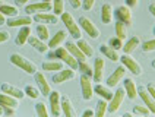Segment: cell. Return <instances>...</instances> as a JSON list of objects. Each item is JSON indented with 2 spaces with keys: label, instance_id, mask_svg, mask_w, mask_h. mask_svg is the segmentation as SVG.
Segmentation results:
<instances>
[{
  "label": "cell",
  "instance_id": "cell-1",
  "mask_svg": "<svg viewBox=\"0 0 155 117\" xmlns=\"http://www.w3.org/2000/svg\"><path fill=\"white\" fill-rule=\"evenodd\" d=\"M48 59H59V60H61L63 63H66L68 66L75 69V70L78 69V65H79L78 59L73 57L68 51L66 47H57V48H54V51H50L48 53Z\"/></svg>",
  "mask_w": 155,
  "mask_h": 117
},
{
  "label": "cell",
  "instance_id": "cell-2",
  "mask_svg": "<svg viewBox=\"0 0 155 117\" xmlns=\"http://www.w3.org/2000/svg\"><path fill=\"white\" fill-rule=\"evenodd\" d=\"M10 62L18 66L19 69H22L24 72L26 73H29V75H32L37 72V66H35L34 63L29 60V59H26L25 56H22V54H19V53H13L12 56H10Z\"/></svg>",
  "mask_w": 155,
  "mask_h": 117
},
{
  "label": "cell",
  "instance_id": "cell-3",
  "mask_svg": "<svg viewBox=\"0 0 155 117\" xmlns=\"http://www.w3.org/2000/svg\"><path fill=\"white\" fill-rule=\"evenodd\" d=\"M60 19L61 22L66 25V29H68V32L75 38V40H79L81 37H82V32H81V28H79V24H78L76 21L73 19V16L70 15L69 12H63L60 15Z\"/></svg>",
  "mask_w": 155,
  "mask_h": 117
},
{
  "label": "cell",
  "instance_id": "cell-4",
  "mask_svg": "<svg viewBox=\"0 0 155 117\" xmlns=\"http://www.w3.org/2000/svg\"><path fill=\"white\" fill-rule=\"evenodd\" d=\"M120 62L121 65L126 67V70H129V72H132L133 75H142V67H140V65H139L138 62H136V59H133L130 54H123L120 57Z\"/></svg>",
  "mask_w": 155,
  "mask_h": 117
},
{
  "label": "cell",
  "instance_id": "cell-5",
  "mask_svg": "<svg viewBox=\"0 0 155 117\" xmlns=\"http://www.w3.org/2000/svg\"><path fill=\"white\" fill-rule=\"evenodd\" d=\"M124 88H117L116 89V92L113 94V98L110 100V102H108V107H107V111L108 113H116L117 110L120 109V105L123 104V100H124Z\"/></svg>",
  "mask_w": 155,
  "mask_h": 117
},
{
  "label": "cell",
  "instance_id": "cell-6",
  "mask_svg": "<svg viewBox=\"0 0 155 117\" xmlns=\"http://www.w3.org/2000/svg\"><path fill=\"white\" fill-rule=\"evenodd\" d=\"M81 91L84 100L89 101L94 97V86H92V78L86 75H81Z\"/></svg>",
  "mask_w": 155,
  "mask_h": 117
},
{
  "label": "cell",
  "instance_id": "cell-7",
  "mask_svg": "<svg viewBox=\"0 0 155 117\" xmlns=\"http://www.w3.org/2000/svg\"><path fill=\"white\" fill-rule=\"evenodd\" d=\"M53 10V3L51 2H38V3H31L25 8V12L28 15H32V13H41V12H51Z\"/></svg>",
  "mask_w": 155,
  "mask_h": 117
},
{
  "label": "cell",
  "instance_id": "cell-8",
  "mask_svg": "<svg viewBox=\"0 0 155 117\" xmlns=\"http://www.w3.org/2000/svg\"><path fill=\"white\" fill-rule=\"evenodd\" d=\"M79 26L85 31L91 38H98V35H100V31L97 29V26L94 25V22L89 19V18L86 16H81L79 18Z\"/></svg>",
  "mask_w": 155,
  "mask_h": 117
},
{
  "label": "cell",
  "instance_id": "cell-9",
  "mask_svg": "<svg viewBox=\"0 0 155 117\" xmlns=\"http://www.w3.org/2000/svg\"><path fill=\"white\" fill-rule=\"evenodd\" d=\"M114 15H116V19L120 21L126 25H132V10H130L129 6L126 5H120L119 8L114 10Z\"/></svg>",
  "mask_w": 155,
  "mask_h": 117
},
{
  "label": "cell",
  "instance_id": "cell-10",
  "mask_svg": "<svg viewBox=\"0 0 155 117\" xmlns=\"http://www.w3.org/2000/svg\"><path fill=\"white\" fill-rule=\"evenodd\" d=\"M60 92L59 91H51L48 95V101H50V113L53 116H60L61 114V104H60Z\"/></svg>",
  "mask_w": 155,
  "mask_h": 117
},
{
  "label": "cell",
  "instance_id": "cell-11",
  "mask_svg": "<svg viewBox=\"0 0 155 117\" xmlns=\"http://www.w3.org/2000/svg\"><path fill=\"white\" fill-rule=\"evenodd\" d=\"M75 75H76L75 73V69H72V67L60 69V70H57V73L53 75V82L54 84H63V82H66L69 79H73Z\"/></svg>",
  "mask_w": 155,
  "mask_h": 117
},
{
  "label": "cell",
  "instance_id": "cell-12",
  "mask_svg": "<svg viewBox=\"0 0 155 117\" xmlns=\"http://www.w3.org/2000/svg\"><path fill=\"white\" fill-rule=\"evenodd\" d=\"M138 95L142 98L143 104L151 110V114H155V100L152 98V95H151L149 91L147 89V86H139L138 88Z\"/></svg>",
  "mask_w": 155,
  "mask_h": 117
},
{
  "label": "cell",
  "instance_id": "cell-13",
  "mask_svg": "<svg viewBox=\"0 0 155 117\" xmlns=\"http://www.w3.org/2000/svg\"><path fill=\"white\" fill-rule=\"evenodd\" d=\"M34 19L35 22L38 24H45V25H54L57 24V15H54L51 12H41V13H35L34 15Z\"/></svg>",
  "mask_w": 155,
  "mask_h": 117
},
{
  "label": "cell",
  "instance_id": "cell-14",
  "mask_svg": "<svg viewBox=\"0 0 155 117\" xmlns=\"http://www.w3.org/2000/svg\"><path fill=\"white\" fill-rule=\"evenodd\" d=\"M124 72H126V67L123 66V65L117 67L111 75L108 76V79H107V86H110V88L117 86V85L123 81V78H124Z\"/></svg>",
  "mask_w": 155,
  "mask_h": 117
},
{
  "label": "cell",
  "instance_id": "cell-15",
  "mask_svg": "<svg viewBox=\"0 0 155 117\" xmlns=\"http://www.w3.org/2000/svg\"><path fill=\"white\" fill-rule=\"evenodd\" d=\"M35 82H37V86H38V89L41 91L44 97H48L50 95V92H51V88H50V85L47 82V78L43 75V72H35Z\"/></svg>",
  "mask_w": 155,
  "mask_h": 117
},
{
  "label": "cell",
  "instance_id": "cell-16",
  "mask_svg": "<svg viewBox=\"0 0 155 117\" xmlns=\"http://www.w3.org/2000/svg\"><path fill=\"white\" fill-rule=\"evenodd\" d=\"M32 18L31 16H15V18H8L6 19V25L12 26V28H16V26H25V25H31L32 24Z\"/></svg>",
  "mask_w": 155,
  "mask_h": 117
},
{
  "label": "cell",
  "instance_id": "cell-17",
  "mask_svg": "<svg viewBox=\"0 0 155 117\" xmlns=\"http://www.w3.org/2000/svg\"><path fill=\"white\" fill-rule=\"evenodd\" d=\"M104 67H105V62H104L103 57H97L94 63V75H92V79L94 82H101L104 76Z\"/></svg>",
  "mask_w": 155,
  "mask_h": 117
},
{
  "label": "cell",
  "instance_id": "cell-18",
  "mask_svg": "<svg viewBox=\"0 0 155 117\" xmlns=\"http://www.w3.org/2000/svg\"><path fill=\"white\" fill-rule=\"evenodd\" d=\"M28 42H29V44H31V47H34V48L38 51V53H47V51L50 50V47H48V42L43 41L41 38L34 37V35H29Z\"/></svg>",
  "mask_w": 155,
  "mask_h": 117
},
{
  "label": "cell",
  "instance_id": "cell-19",
  "mask_svg": "<svg viewBox=\"0 0 155 117\" xmlns=\"http://www.w3.org/2000/svg\"><path fill=\"white\" fill-rule=\"evenodd\" d=\"M66 37H68V34H66V31H63V29H60V31H57V32L54 34V37H51L50 40H48V47L50 48H57L59 45H61L63 42L66 41Z\"/></svg>",
  "mask_w": 155,
  "mask_h": 117
},
{
  "label": "cell",
  "instance_id": "cell-20",
  "mask_svg": "<svg viewBox=\"0 0 155 117\" xmlns=\"http://www.w3.org/2000/svg\"><path fill=\"white\" fill-rule=\"evenodd\" d=\"M66 48H68V51H69L73 57L78 59V62H84V60H86V56L82 53V50L78 47L76 42L68 41V42H66Z\"/></svg>",
  "mask_w": 155,
  "mask_h": 117
},
{
  "label": "cell",
  "instance_id": "cell-21",
  "mask_svg": "<svg viewBox=\"0 0 155 117\" xmlns=\"http://www.w3.org/2000/svg\"><path fill=\"white\" fill-rule=\"evenodd\" d=\"M124 92L126 95L129 97L130 100H135L136 95H138V88H136V84L133 82L132 78H124Z\"/></svg>",
  "mask_w": 155,
  "mask_h": 117
},
{
  "label": "cell",
  "instance_id": "cell-22",
  "mask_svg": "<svg viewBox=\"0 0 155 117\" xmlns=\"http://www.w3.org/2000/svg\"><path fill=\"white\" fill-rule=\"evenodd\" d=\"M60 104H61V113H63L66 117L78 116V113L75 111V109H73V105H72V102H70V100L68 97H61Z\"/></svg>",
  "mask_w": 155,
  "mask_h": 117
},
{
  "label": "cell",
  "instance_id": "cell-23",
  "mask_svg": "<svg viewBox=\"0 0 155 117\" xmlns=\"http://www.w3.org/2000/svg\"><path fill=\"white\" fill-rule=\"evenodd\" d=\"M100 51H101V54H104L107 59H110L111 62H119V60H120V56H119L117 50H114V48L110 47L108 44L100 45Z\"/></svg>",
  "mask_w": 155,
  "mask_h": 117
},
{
  "label": "cell",
  "instance_id": "cell-24",
  "mask_svg": "<svg viewBox=\"0 0 155 117\" xmlns=\"http://www.w3.org/2000/svg\"><path fill=\"white\" fill-rule=\"evenodd\" d=\"M2 91L9 94V95H12V97H15V98H18V100H22V98L25 97V91H21L19 88L13 86V85H9V84L2 85Z\"/></svg>",
  "mask_w": 155,
  "mask_h": 117
},
{
  "label": "cell",
  "instance_id": "cell-25",
  "mask_svg": "<svg viewBox=\"0 0 155 117\" xmlns=\"http://www.w3.org/2000/svg\"><path fill=\"white\" fill-rule=\"evenodd\" d=\"M29 35H31V28H29V25L21 26V29H19V32H18L16 38H15V42H16L18 45H24V44L28 41Z\"/></svg>",
  "mask_w": 155,
  "mask_h": 117
},
{
  "label": "cell",
  "instance_id": "cell-26",
  "mask_svg": "<svg viewBox=\"0 0 155 117\" xmlns=\"http://www.w3.org/2000/svg\"><path fill=\"white\" fill-rule=\"evenodd\" d=\"M94 94L100 95L101 98H104V100H107V101H110L113 98V92L110 91V86H104L101 84L94 86Z\"/></svg>",
  "mask_w": 155,
  "mask_h": 117
},
{
  "label": "cell",
  "instance_id": "cell-27",
  "mask_svg": "<svg viewBox=\"0 0 155 117\" xmlns=\"http://www.w3.org/2000/svg\"><path fill=\"white\" fill-rule=\"evenodd\" d=\"M140 45V40H139V37H132L129 38L127 41L124 42V45H123V48L121 50L124 51L126 54H132L133 51L136 50V47Z\"/></svg>",
  "mask_w": 155,
  "mask_h": 117
},
{
  "label": "cell",
  "instance_id": "cell-28",
  "mask_svg": "<svg viewBox=\"0 0 155 117\" xmlns=\"http://www.w3.org/2000/svg\"><path fill=\"white\" fill-rule=\"evenodd\" d=\"M19 100L15 98V97H12V95H9L6 92H0V105L2 107H5V105H10V107H16Z\"/></svg>",
  "mask_w": 155,
  "mask_h": 117
},
{
  "label": "cell",
  "instance_id": "cell-29",
  "mask_svg": "<svg viewBox=\"0 0 155 117\" xmlns=\"http://www.w3.org/2000/svg\"><path fill=\"white\" fill-rule=\"evenodd\" d=\"M101 21L103 24H110L113 21V8L111 5L108 3H104L101 6Z\"/></svg>",
  "mask_w": 155,
  "mask_h": 117
},
{
  "label": "cell",
  "instance_id": "cell-30",
  "mask_svg": "<svg viewBox=\"0 0 155 117\" xmlns=\"http://www.w3.org/2000/svg\"><path fill=\"white\" fill-rule=\"evenodd\" d=\"M63 62L61 60H54V59H51V60H48V62H45V63H43V69L44 70H47V72H53V70H60V69H63Z\"/></svg>",
  "mask_w": 155,
  "mask_h": 117
},
{
  "label": "cell",
  "instance_id": "cell-31",
  "mask_svg": "<svg viewBox=\"0 0 155 117\" xmlns=\"http://www.w3.org/2000/svg\"><path fill=\"white\" fill-rule=\"evenodd\" d=\"M76 44H78V47L82 50V53L85 54L86 57H91V56H94V48H92V45H91V44H88L85 40H81V38H79Z\"/></svg>",
  "mask_w": 155,
  "mask_h": 117
},
{
  "label": "cell",
  "instance_id": "cell-32",
  "mask_svg": "<svg viewBox=\"0 0 155 117\" xmlns=\"http://www.w3.org/2000/svg\"><path fill=\"white\" fill-rule=\"evenodd\" d=\"M37 35H38V38H41L43 41H48V40H50L48 26L45 25V24H38V25H37Z\"/></svg>",
  "mask_w": 155,
  "mask_h": 117
},
{
  "label": "cell",
  "instance_id": "cell-33",
  "mask_svg": "<svg viewBox=\"0 0 155 117\" xmlns=\"http://www.w3.org/2000/svg\"><path fill=\"white\" fill-rule=\"evenodd\" d=\"M107 107H108V101L101 98L97 102V109H95V116L97 117H104L107 113Z\"/></svg>",
  "mask_w": 155,
  "mask_h": 117
},
{
  "label": "cell",
  "instance_id": "cell-34",
  "mask_svg": "<svg viewBox=\"0 0 155 117\" xmlns=\"http://www.w3.org/2000/svg\"><path fill=\"white\" fill-rule=\"evenodd\" d=\"M0 12L6 18H15L18 16V9L10 5H0Z\"/></svg>",
  "mask_w": 155,
  "mask_h": 117
},
{
  "label": "cell",
  "instance_id": "cell-35",
  "mask_svg": "<svg viewBox=\"0 0 155 117\" xmlns=\"http://www.w3.org/2000/svg\"><path fill=\"white\" fill-rule=\"evenodd\" d=\"M114 31H116V37H119L120 40H126L127 37V29H126V24H123L120 21L116 22V26H114Z\"/></svg>",
  "mask_w": 155,
  "mask_h": 117
},
{
  "label": "cell",
  "instance_id": "cell-36",
  "mask_svg": "<svg viewBox=\"0 0 155 117\" xmlns=\"http://www.w3.org/2000/svg\"><path fill=\"white\" fill-rule=\"evenodd\" d=\"M78 70L82 73V75H86V76H91L94 75V67H91L88 63H86V60L84 62H79V65H78Z\"/></svg>",
  "mask_w": 155,
  "mask_h": 117
},
{
  "label": "cell",
  "instance_id": "cell-37",
  "mask_svg": "<svg viewBox=\"0 0 155 117\" xmlns=\"http://www.w3.org/2000/svg\"><path fill=\"white\" fill-rule=\"evenodd\" d=\"M24 91H25L26 97H29V98H32V100H37V98L41 95V91H40L38 88H35V86H31V85H26Z\"/></svg>",
  "mask_w": 155,
  "mask_h": 117
},
{
  "label": "cell",
  "instance_id": "cell-38",
  "mask_svg": "<svg viewBox=\"0 0 155 117\" xmlns=\"http://www.w3.org/2000/svg\"><path fill=\"white\" fill-rule=\"evenodd\" d=\"M53 13L54 15H57V16H60L61 13L64 12V2L63 0H53Z\"/></svg>",
  "mask_w": 155,
  "mask_h": 117
},
{
  "label": "cell",
  "instance_id": "cell-39",
  "mask_svg": "<svg viewBox=\"0 0 155 117\" xmlns=\"http://www.w3.org/2000/svg\"><path fill=\"white\" fill-rule=\"evenodd\" d=\"M35 111H37V116L38 117H47L50 114V111L47 110V105L44 102H37L35 104Z\"/></svg>",
  "mask_w": 155,
  "mask_h": 117
},
{
  "label": "cell",
  "instance_id": "cell-40",
  "mask_svg": "<svg viewBox=\"0 0 155 117\" xmlns=\"http://www.w3.org/2000/svg\"><path fill=\"white\" fill-rule=\"evenodd\" d=\"M108 45L113 47L114 50H121L123 48V40H120L119 37H113L108 40Z\"/></svg>",
  "mask_w": 155,
  "mask_h": 117
},
{
  "label": "cell",
  "instance_id": "cell-41",
  "mask_svg": "<svg viewBox=\"0 0 155 117\" xmlns=\"http://www.w3.org/2000/svg\"><path fill=\"white\" fill-rule=\"evenodd\" d=\"M133 113L139 114V116H148V114H151V110L148 109L147 105H135Z\"/></svg>",
  "mask_w": 155,
  "mask_h": 117
},
{
  "label": "cell",
  "instance_id": "cell-42",
  "mask_svg": "<svg viewBox=\"0 0 155 117\" xmlns=\"http://www.w3.org/2000/svg\"><path fill=\"white\" fill-rule=\"evenodd\" d=\"M142 50L145 53H149V51H154L155 50V38L154 40H148L142 44Z\"/></svg>",
  "mask_w": 155,
  "mask_h": 117
},
{
  "label": "cell",
  "instance_id": "cell-43",
  "mask_svg": "<svg viewBox=\"0 0 155 117\" xmlns=\"http://www.w3.org/2000/svg\"><path fill=\"white\" fill-rule=\"evenodd\" d=\"M3 114H5V116H13V114H15V107L5 105V107H3Z\"/></svg>",
  "mask_w": 155,
  "mask_h": 117
},
{
  "label": "cell",
  "instance_id": "cell-44",
  "mask_svg": "<svg viewBox=\"0 0 155 117\" xmlns=\"http://www.w3.org/2000/svg\"><path fill=\"white\" fill-rule=\"evenodd\" d=\"M94 3L95 0H82V6H84L85 10H89V9L94 8Z\"/></svg>",
  "mask_w": 155,
  "mask_h": 117
},
{
  "label": "cell",
  "instance_id": "cell-45",
  "mask_svg": "<svg viewBox=\"0 0 155 117\" xmlns=\"http://www.w3.org/2000/svg\"><path fill=\"white\" fill-rule=\"evenodd\" d=\"M9 37H10V34L9 32H6V31H0V44L5 42V41H8Z\"/></svg>",
  "mask_w": 155,
  "mask_h": 117
},
{
  "label": "cell",
  "instance_id": "cell-46",
  "mask_svg": "<svg viewBox=\"0 0 155 117\" xmlns=\"http://www.w3.org/2000/svg\"><path fill=\"white\" fill-rule=\"evenodd\" d=\"M69 3H70V6H72V8H75V9H78V8H81V6H82V0H69Z\"/></svg>",
  "mask_w": 155,
  "mask_h": 117
},
{
  "label": "cell",
  "instance_id": "cell-47",
  "mask_svg": "<svg viewBox=\"0 0 155 117\" xmlns=\"http://www.w3.org/2000/svg\"><path fill=\"white\" fill-rule=\"evenodd\" d=\"M148 91H149V94L152 95V98L155 100V84L154 82H151V84H148V88H147Z\"/></svg>",
  "mask_w": 155,
  "mask_h": 117
},
{
  "label": "cell",
  "instance_id": "cell-48",
  "mask_svg": "<svg viewBox=\"0 0 155 117\" xmlns=\"http://www.w3.org/2000/svg\"><path fill=\"white\" fill-rule=\"evenodd\" d=\"M139 0H126V6H129V8H135V6H138Z\"/></svg>",
  "mask_w": 155,
  "mask_h": 117
},
{
  "label": "cell",
  "instance_id": "cell-49",
  "mask_svg": "<svg viewBox=\"0 0 155 117\" xmlns=\"http://www.w3.org/2000/svg\"><path fill=\"white\" fill-rule=\"evenodd\" d=\"M91 116H95V111H92L91 109L85 110V111L82 113V117H91Z\"/></svg>",
  "mask_w": 155,
  "mask_h": 117
},
{
  "label": "cell",
  "instance_id": "cell-50",
  "mask_svg": "<svg viewBox=\"0 0 155 117\" xmlns=\"http://www.w3.org/2000/svg\"><path fill=\"white\" fill-rule=\"evenodd\" d=\"M28 2H31V0H15V3H16L18 6H24V5H26Z\"/></svg>",
  "mask_w": 155,
  "mask_h": 117
},
{
  "label": "cell",
  "instance_id": "cell-51",
  "mask_svg": "<svg viewBox=\"0 0 155 117\" xmlns=\"http://www.w3.org/2000/svg\"><path fill=\"white\" fill-rule=\"evenodd\" d=\"M5 24H6V16L0 12V25H5Z\"/></svg>",
  "mask_w": 155,
  "mask_h": 117
},
{
  "label": "cell",
  "instance_id": "cell-52",
  "mask_svg": "<svg viewBox=\"0 0 155 117\" xmlns=\"http://www.w3.org/2000/svg\"><path fill=\"white\" fill-rule=\"evenodd\" d=\"M149 12L152 13L155 16V3H152V5H149Z\"/></svg>",
  "mask_w": 155,
  "mask_h": 117
},
{
  "label": "cell",
  "instance_id": "cell-53",
  "mask_svg": "<svg viewBox=\"0 0 155 117\" xmlns=\"http://www.w3.org/2000/svg\"><path fill=\"white\" fill-rule=\"evenodd\" d=\"M132 116H133L132 113H124V116H123V117H132Z\"/></svg>",
  "mask_w": 155,
  "mask_h": 117
},
{
  "label": "cell",
  "instance_id": "cell-54",
  "mask_svg": "<svg viewBox=\"0 0 155 117\" xmlns=\"http://www.w3.org/2000/svg\"><path fill=\"white\" fill-rule=\"evenodd\" d=\"M0 116H3V107L0 105Z\"/></svg>",
  "mask_w": 155,
  "mask_h": 117
},
{
  "label": "cell",
  "instance_id": "cell-55",
  "mask_svg": "<svg viewBox=\"0 0 155 117\" xmlns=\"http://www.w3.org/2000/svg\"><path fill=\"white\" fill-rule=\"evenodd\" d=\"M152 67H154V69H155V60H154V62H152Z\"/></svg>",
  "mask_w": 155,
  "mask_h": 117
},
{
  "label": "cell",
  "instance_id": "cell-56",
  "mask_svg": "<svg viewBox=\"0 0 155 117\" xmlns=\"http://www.w3.org/2000/svg\"><path fill=\"white\" fill-rule=\"evenodd\" d=\"M43 2H53V0H43Z\"/></svg>",
  "mask_w": 155,
  "mask_h": 117
},
{
  "label": "cell",
  "instance_id": "cell-57",
  "mask_svg": "<svg viewBox=\"0 0 155 117\" xmlns=\"http://www.w3.org/2000/svg\"><path fill=\"white\" fill-rule=\"evenodd\" d=\"M0 5H3V0H0Z\"/></svg>",
  "mask_w": 155,
  "mask_h": 117
},
{
  "label": "cell",
  "instance_id": "cell-58",
  "mask_svg": "<svg viewBox=\"0 0 155 117\" xmlns=\"http://www.w3.org/2000/svg\"><path fill=\"white\" fill-rule=\"evenodd\" d=\"M154 35H155V28H154Z\"/></svg>",
  "mask_w": 155,
  "mask_h": 117
}]
</instances>
